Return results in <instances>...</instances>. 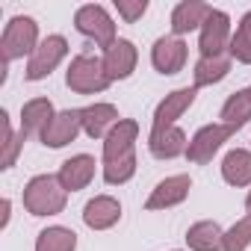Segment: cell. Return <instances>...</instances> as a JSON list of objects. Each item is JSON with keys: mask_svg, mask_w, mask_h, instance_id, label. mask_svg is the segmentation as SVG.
I'll return each mask as SVG.
<instances>
[{"mask_svg": "<svg viewBox=\"0 0 251 251\" xmlns=\"http://www.w3.org/2000/svg\"><path fill=\"white\" fill-rule=\"evenodd\" d=\"M24 207L33 216H53L65 207V186L59 183V177L50 175L33 177L24 189Z\"/></svg>", "mask_w": 251, "mask_h": 251, "instance_id": "cell-1", "label": "cell"}, {"mask_svg": "<svg viewBox=\"0 0 251 251\" xmlns=\"http://www.w3.org/2000/svg\"><path fill=\"white\" fill-rule=\"evenodd\" d=\"M36 36H39V30H36L33 18H12L6 33H3V39H0L3 65L18 59V56H24V53H30V50L36 53Z\"/></svg>", "mask_w": 251, "mask_h": 251, "instance_id": "cell-2", "label": "cell"}, {"mask_svg": "<svg viewBox=\"0 0 251 251\" xmlns=\"http://www.w3.org/2000/svg\"><path fill=\"white\" fill-rule=\"evenodd\" d=\"M68 86L80 95H92V92H103L109 86V77L103 71V62L95 56H77L68 68Z\"/></svg>", "mask_w": 251, "mask_h": 251, "instance_id": "cell-3", "label": "cell"}, {"mask_svg": "<svg viewBox=\"0 0 251 251\" xmlns=\"http://www.w3.org/2000/svg\"><path fill=\"white\" fill-rule=\"evenodd\" d=\"M77 30L89 39H95L100 48H112L115 45V24L109 21V15L103 12V6H83L77 9V18H74Z\"/></svg>", "mask_w": 251, "mask_h": 251, "instance_id": "cell-4", "label": "cell"}, {"mask_svg": "<svg viewBox=\"0 0 251 251\" xmlns=\"http://www.w3.org/2000/svg\"><path fill=\"white\" fill-rule=\"evenodd\" d=\"M233 133H236V127H230V124H210V127H204V130L195 133V139L186 148V157L192 163H207L222 148V142H227Z\"/></svg>", "mask_w": 251, "mask_h": 251, "instance_id": "cell-5", "label": "cell"}, {"mask_svg": "<svg viewBox=\"0 0 251 251\" xmlns=\"http://www.w3.org/2000/svg\"><path fill=\"white\" fill-rule=\"evenodd\" d=\"M83 130V109H65L48 121V127L42 130V142L50 148H62L74 142V136Z\"/></svg>", "mask_w": 251, "mask_h": 251, "instance_id": "cell-6", "label": "cell"}, {"mask_svg": "<svg viewBox=\"0 0 251 251\" xmlns=\"http://www.w3.org/2000/svg\"><path fill=\"white\" fill-rule=\"evenodd\" d=\"M65 50H68V45H65L62 36L45 39V42L36 48V53H33V59H30V65H27V77H30V80H42L45 74H50V71L59 65V59L65 56Z\"/></svg>", "mask_w": 251, "mask_h": 251, "instance_id": "cell-7", "label": "cell"}, {"mask_svg": "<svg viewBox=\"0 0 251 251\" xmlns=\"http://www.w3.org/2000/svg\"><path fill=\"white\" fill-rule=\"evenodd\" d=\"M136 133H139V124L136 121H118L115 127L106 133V142H103V163H115V160H124L133 154V142H136Z\"/></svg>", "mask_w": 251, "mask_h": 251, "instance_id": "cell-8", "label": "cell"}, {"mask_svg": "<svg viewBox=\"0 0 251 251\" xmlns=\"http://www.w3.org/2000/svg\"><path fill=\"white\" fill-rule=\"evenodd\" d=\"M227 36H230L227 15L219 12V9H210L207 21L201 24V53L204 56H219L227 45Z\"/></svg>", "mask_w": 251, "mask_h": 251, "instance_id": "cell-9", "label": "cell"}, {"mask_svg": "<svg viewBox=\"0 0 251 251\" xmlns=\"http://www.w3.org/2000/svg\"><path fill=\"white\" fill-rule=\"evenodd\" d=\"M195 100V89H177L172 92L160 106H157V115H154V130L151 133H160V130H169L175 127V118L183 115Z\"/></svg>", "mask_w": 251, "mask_h": 251, "instance_id": "cell-10", "label": "cell"}, {"mask_svg": "<svg viewBox=\"0 0 251 251\" xmlns=\"http://www.w3.org/2000/svg\"><path fill=\"white\" fill-rule=\"evenodd\" d=\"M133 68H136V48H133L130 42L118 39V42L106 50V56H103V71H106V77H109V80H124V77H130Z\"/></svg>", "mask_w": 251, "mask_h": 251, "instance_id": "cell-11", "label": "cell"}, {"mask_svg": "<svg viewBox=\"0 0 251 251\" xmlns=\"http://www.w3.org/2000/svg\"><path fill=\"white\" fill-rule=\"evenodd\" d=\"M189 186L192 180L186 175H175V177H166L148 198V210H163V207H175L180 204L186 195H189Z\"/></svg>", "mask_w": 251, "mask_h": 251, "instance_id": "cell-12", "label": "cell"}, {"mask_svg": "<svg viewBox=\"0 0 251 251\" xmlns=\"http://www.w3.org/2000/svg\"><path fill=\"white\" fill-rule=\"evenodd\" d=\"M186 62V45L180 39H160L154 45V65L160 74H177Z\"/></svg>", "mask_w": 251, "mask_h": 251, "instance_id": "cell-13", "label": "cell"}, {"mask_svg": "<svg viewBox=\"0 0 251 251\" xmlns=\"http://www.w3.org/2000/svg\"><path fill=\"white\" fill-rule=\"evenodd\" d=\"M92 177H95V160H92V157H86V154L65 160V163H62V169H59V183L65 186V192H68V189H71V192L83 189Z\"/></svg>", "mask_w": 251, "mask_h": 251, "instance_id": "cell-14", "label": "cell"}, {"mask_svg": "<svg viewBox=\"0 0 251 251\" xmlns=\"http://www.w3.org/2000/svg\"><path fill=\"white\" fill-rule=\"evenodd\" d=\"M118 216H121V207H118V201L109 198V195H100V198L89 201V204H86V213H83L86 225L95 227V230L112 227V225L118 222Z\"/></svg>", "mask_w": 251, "mask_h": 251, "instance_id": "cell-15", "label": "cell"}, {"mask_svg": "<svg viewBox=\"0 0 251 251\" xmlns=\"http://www.w3.org/2000/svg\"><path fill=\"white\" fill-rule=\"evenodd\" d=\"M115 124H118V112L109 103H95V106L83 109V130L92 139H100L106 133V127H115Z\"/></svg>", "mask_w": 251, "mask_h": 251, "instance_id": "cell-16", "label": "cell"}, {"mask_svg": "<svg viewBox=\"0 0 251 251\" xmlns=\"http://www.w3.org/2000/svg\"><path fill=\"white\" fill-rule=\"evenodd\" d=\"M186 148H189V142H186L183 130H177V127L151 133V151H154V157H160V160L180 157V154H186Z\"/></svg>", "mask_w": 251, "mask_h": 251, "instance_id": "cell-17", "label": "cell"}, {"mask_svg": "<svg viewBox=\"0 0 251 251\" xmlns=\"http://www.w3.org/2000/svg\"><path fill=\"white\" fill-rule=\"evenodd\" d=\"M186 242H189L192 251H219L225 245V233L216 222H198V225L189 227Z\"/></svg>", "mask_w": 251, "mask_h": 251, "instance_id": "cell-18", "label": "cell"}, {"mask_svg": "<svg viewBox=\"0 0 251 251\" xmlns=\"http://www.w3.org/2000/svg\"><path fill=\"white\" fill-rule=\"evenodd\" d=\"M50 118H53L50 100L36 98V100L24 103V109H21V139H24V136H30V133H36V130H45Z\"/></svg>", "mask_w": 251, "mask_h": 251, "instance_id": "cell-19", "label": "cell"}, {"mask_svg": "<svg viewBox=\"0 0 251 251\" xmlns=\"http://www.w3.org/2000/svg\"><path fill=\"white\" fill-rule=\"evenodd\" d=\"M210 15V6L207 3H198V0H189V3H180L172 15V30L180 36V33H189L195 27H201Z\"/></svg>", "mask_w": 251, "mask_h": 251, "instance_id": "cell-20", "label": "cell"}, {"mask_svg": "<svg viewBox=\"0 0 251 251\" xmlns=\"http://www.w3.org/2000/svg\"><path fill=\"white\" fill-rule=\"evenodd\" d=\"M222 175L233 186H248L251 183V154L248 151H230L222 163Z\"/></svg>", "mask_w": 251, "mask_h": 251, "instance_id": "cell-21", "label": "cell"}, {"mask_svg": "<svg viewBox=\"0 0 251 251\" xmlns=\"http://www.w3.org/2000/svg\"><path fill=\"white\" fill-rule=\"evenodd\" d=\"M227 71H230V59L225 53H219V56H201V62L195 65V86H213Z\"/></svg>", "mask_w": 251, "mask_h": 251, "instance_id": "cell-22", "label": "cell"}, {"mask_svg": "<svg viewBox=\"0 0 251 251\" xmlns=\"http://www.w3.org/2000/svg\"><path fill=\"white\" fill-rule=\"evenodd\" d=\"M222 118H225V124H230V127H242V124L251 118V95H248V89L227 98V103L222 106Z\"/></svg>", "mask_w": 251, "mask_h": 251, "instance_id": "cell-23", "label": "cell"}, {"mask_svg": "<svg viewBox=\"0 0 251 251\" xmlns=\"http://www.w3.org/2000/svg\"><path fill=\"white\" fill-rule=\"evenodd\" d=\"M77 248V236L65 227H48L39 233L36 251H74Z\"/></svg>", "mask_w": 251, "mask_h": 251, "instance_id": "cell-24", "label": "cell"}, {"mask_svg": "<svg viewBox=\"0 0 251 251\" xmlns=\"http://www.w3.org/2000/svg\"><path fill=\"white\" fill-rule=\"evenodd\" d=\"M230 56L239 62H251V12L242 18L239 30L230 39Z\"/></svg>", "mask_w": 251, "mask_h": 251, "instance_id": "cell-25", "label": "cell"}, {"mask_svg": "<svg viewBox=\"0 0 251 251\" xmlns=\"http://www.w3.org/2000/svg\"><path fill=\"white\" fill-rule=\"evenodd\" d=\"M248 242H251V216L248 219H242V222H236L227 233H225V251H245L248 248Z\"/></svg>", "mask_w": 251, "mask_h": 251, "instance_id": "cell-26", "label": "cell"}, {"mask_svg": "<svg viewBox=\"0 0 251 251\" xmlns=\"http://www.w3.org/2000/svg\"><path fill=\"white\" fill-rule=\"evenodd\" d=\"M133 172H136V154H130V157H124V160H115V163L103 166L106 183H124V180L133 177Z\"/></svg>", "mask_w": 251, "mask_h": 251, "instance_id": "cell-27", "label": "cell"}, {"mask_svg": "<svg viewBox=\"0 0 251 251\" xmlns=\"http://www.w3.org/2000/svg\"><path fill=\"white\" fill-rule=\"evenodd\" d=\"M3 118V157H0V163H3V169H9L12 163H15V157H18V148H21V142L12 136V130H9V118H6V112L0 115Z\"/></svg>", "mask_w": 251, "mask_h": 251, "instance_id": "cell-28", "label": "cell"}, {"mask_svg": "<svg viewBox=\"0 0 251 251\" xmlns=\"http://www.w3.org/2000/svg\"><path fill=\"white\" fill-rule=\"evenodd\" d=\"M115 6H118V15H124L127 21L142 18V15H145V9H148L145 0H136V3H127V0H115Z\"/></svg>", "mask_w": 251, "mask_h": 251, "instance_id": "cell-29", "label": "cell"}, {"mask_svg": "<svg viewBox=\"0 0 251 251\" xmlns=\"http://www.w3.org/2000/svg\"><path fill=\"white\" fill-rule=\"evenodd\" d=\"M245 207H248V213H251V195H248V198H245Z\"/></svg>", "mask_w": 251, "mask_h": 251, "instance_id": "cell-30", "label": "cell"}, {"mask_svg": "<svg viewBox=\"0 0 251 251\" xmlns=\"http://www.w3.org/2000/svg\"><path fill=\"white\" fill-rule=\"evenodd\" d=\"M248 95H251V89H248Z\"/></svg>", "mask_w": 251, "mask_h": 251, "instance_id": "cell-31", "label": "cell"}]
</instances>
